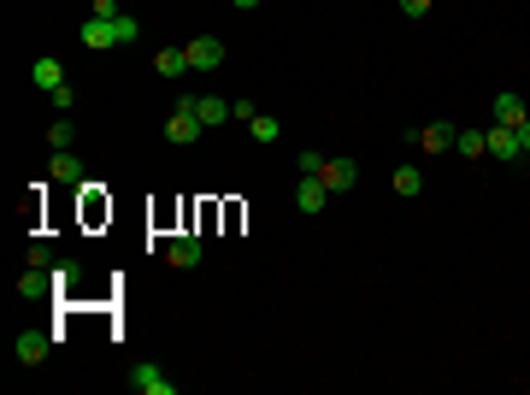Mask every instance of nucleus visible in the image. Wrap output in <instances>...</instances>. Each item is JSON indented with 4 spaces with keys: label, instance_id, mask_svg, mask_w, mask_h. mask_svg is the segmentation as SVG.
<instances>
[{
    "label": "nucleus",
    "instance_id": "nucleus-1",
    "mask_svg": "<svg viewBox=\"0 0 530 395\" xmlns=\"http://www.w3.org/2000/svg\"><path fill=\"white\" fill-rule=\"evenodd\" d=\"M83 47H130V42H141V18H83Z\"/></svg>",
    "mask_w": 530,
    "mask_h": 395
},
{
    "label": "nucleus",
    "instance_id": "nucleus-2",
    "mask_svg": "<svg viewBox=\"0 0 530 395\" xmlns=\"http://www.w3.org/2000/svg\"><path fill=\"white\" fill-rule=\"evenodd\" d=\"M47 184L54 189H83L89 184V166L71 148H59V154H47Z\"/></svg>",
    "mask_w": 530,
    "mask_h": 395
},
{
    "label": "nucleus",
    "instance_id": "nucleus-3",
    "mask_svg": "<svg viewBox=\"0 0 530 395\" xmlns=\"http://www.w3.org/2000/svg\"><path fill=\"white\" fill-rule=\"evenodd\" d=\"M183 107H189V113L201 118V125H230V118H236V100H224V95H177Z\"/></svg>",
    "mask_w": 530,
    "mask_h": 395
},
{
    "label": "nucleus",
    "instance_id": "nucleus-4",
    "mask_svg": "<svg viewBox=\"0 0 530 395\" xmlns=\"http://www.w3.org/2000/svg\"><path fill=\"white\" fill-rule=\"evenodd\" d=\"M454 136H460V130H454V125H442V118H436V125L406 130V142H413L419 154H448V148H454Z\"/></svg>",
    "mask_w": 530,
    "mask_h": 395
},
{
    "label": "nucleus",
    "instance_id": "nucleus-5",
    "mask_svg": "<svg viewBox=\"0 0 530 395\" xmlns=\"http://www.w3.org/2000/svg\"><path fill=\"white\" fill-rule=\"evenodd\" d=\"M183 59H189V71H218L224 65V42L218 36H195V42H183Z\"/></svg>",
    "mask_w": 530,
    "mask_h": 395
},
{
    "label": "nucleus",
    "instance_id": "nucleus-6",
    "mask_svg": "<svg viewBox=\"0 0 530 395\" xmlns=\"http://www.w3.org/2000/svg\"><path fill=\"white\" fill-rule=\"evenodd\" d=\"M59 342V331H18V342H13V354L24 360V366H42L47 360V348Z\"/></svg>",
    "mask_w": 530,
    "mask_h": 395
},
{
    "label": "nucleus",
    "instance_id": "nucleus-7",
    "mask_svg": "<svg viewBox=\"0 0 530 395\" xmlns=\"http://www.w3.org/2000/svg\"><path fill=\"white\" fill-rule=\"evenodd\" d=\"M483 142H489V159H501V166L525 159V148H518V130H507V125H489V130H483Z\"/></svg>",
    "mask_w": 530,
    "mask_h": 395
},
{
    "label": "nucleus",
    "instance_id": "nucleus-8",
    "mask_svg": "<svg viewBox=\"0 0 530 395\" xmlns=\"http://www.w3.org/2000/svg\"><path fill=\"white\" fill-rule=\"evenodd\" d=\"M319 177H324V189H330V195H348V189L360 184V166H354V159H324Z\"/></svg>",
    "mask_w": 530,
    "mask_h": 395
},
{
    "label": "nucleus",
    "instance_id": "nucleus-9",
    "mask_svg": "<svg viewBox=\"0 0 530 395\" xmlns=\"http://www.w3.org/2000/svg\"><path fill=\"white\" fill-rule=\"evenodd\" d=\"M54 296V271L47 266H24L18 271V301H47Z\"/></svg>",
    "mask_w": 530,
    "mask_h": 395
},
{
    "label": "nucleus",
    "instance_id": "nucleus-10",
    "mask_svg": "<svg viewBox=\"0 0 530 395\" xmlns=\"http://www.w3.org/2000/svg\"><path fill=\"white\" fill-rule=\"evenodd\" d=\"M130 390L136 395H177V378H166L159 366H136L130 372Z\"/></svg>",
    "mask_w": 530,
    "mask_h": 395
},
{
    "label": "nucleus",
    "instance_id": "nucleus-11",
    "mask_svg": "<svg viewBox=\"0 0 530 395\" xmlns=\"http://www.w3.org/2000/svg\"><path fill=\"white\" fill-rule=\"evenodd\" d=\"M83 278H89L83 260H54V301H59V296H77V289H83Z\"/></svg>",
    "mask_w": 530,
    "mask_h": 395
},
{
    "label": "nucleus",
    "instance_id": "nucleus-12",
    "mask_svg": "<svg viewBox=\"0 0 530 395\" xmlns=\"http://www.w3.org/2000/svg\"><path fill=\"white\" fill-rule=\"evenodd\" d=\"M324 201H330L324 177H301V184H295V207L307 212V219H319V212H324Z\"/></svg>",
    "mask_w": 530,
    "mask_h": 395
},
{
    "label": "nucleus",
    "instance_id": "nucleus-13",
    "mask_svg": "<svg viewBox=\"0 0 530 395\" xmlns=\"http://www.w3.org/2000/svg\"><path fill=\"white\" fill-rule=\"evenodd\" d=\"M201 130H207V125H201V118L177 100V113L166 118V142H201Z\"/></svg>",
    "mask_w": 530,
    "mask_h": 395
},
{
    "label": "nucleus",
    "instance_id": "nucleus-14",
    "mask_svg": "<svg viewBox=\"0 0 530 395\" xmlns=\"http://www.w3.org/2000/svg\"><path fill=\"white\" fill-rule=\"evenodd\" d=\"M30 83L42 89V95H54V89H65V65H59V59H36V65H30Z\"/></svg>",
    "mask_w": 530,
    "mask_h": 395
},
{
    "label": "nucleus",
    "instance_id": "nucleus-15",
    "mask_svg": "<svg viewBox=\"0 0 530 395\" xmlns=\"http://www.w3.org/2000/svg\"><path fill=\"white\" fill-rule=\"evenodd\" d=\"M171 266H201V230H183V236H171Z\"/></svg>",
    "mask_w": 530,
    "mask_h": 395
},
{
    "label": "nucleus",
    "instance_id": "nucleus-16",
    "mask_svg": "<svg viewBox=\"0 0 530 395\" xmlns=\"http://www.w3.org/2000/svg\"><path fill=\"white\" fill-rule=\"evenodd\" d=\"M530 118V107L518 95H495V125H507V130H518Z\"/></svg>",
    "mask_w": 530,
    "mask_h": 395
},
{
    "label": "nucleus",
    "instance_id": "nucleus-17",
    "mask_svg": "<svg viewBox=\"0 0 530 395\" xmlns=\"http://www.w3.org/2000/svg\"><path fill=\"white\" fill-rule=\"evenodd\" d=\"M395 195H401V201L424 195V171L419 166H401V171H395Z\"/></svg>",
    "mask_w": 530,
    "mask_h": 395
},
{
    "label": "nucleus",
    "instance_id": "nucleus-18",
    "mask_svg": "<svg viewBox=\"0 0 530 395\" xmlns=\"http://www.w3.org/2000/svg\"><path fill=\"white\" fill-rule=\"evenodd\" d=\"M154 71H159V77H183V71H189L183 47H159V54H154Z\"/></svg>",
    "mask_w": 530,
    "mask_h": 395
},
{
    "label": "nucleus",
    "instance_id": "nucleus-19",
    "mask_svg": "<svg viewBox=\"0 0 530 395\" xmlns=\"http://www.w3.org/2000/svg\"><path fill=\"white\" fill-rule=\"evenodd\" d=\"M454 154H466V159H483V154H489L483 130H460V136H454Z\"/></svg>",
    "mask_w": 530,
    "mask_h": 395
},
{
    "label": "nucleus",
    "instance_id": "nucleus-20",
    "mask_svg": "<svg viewBox=\"0 0 530 395\" xmlns=\"http://www.w3.org/2000/svg\"><path fill=\"white\" fill-rule=\"evenodd\" d=\"M248 130H253V142H278V136H283V125H278L271 113H253V125H248Z\"/></svg>",
    "mask_w": 530,
    "mask_h": 395
},
{
    "label": "nucleus",
    "instance_id": "nucleus-21",
    "mask_svg": "<svg viewBox=\"0 0 530 395\" xmlns=\"http://www.w3.org/2000/svg\"><path fill=\"white\" fill-rule=\"evenodd\" d=\"M71 142H77V136H71V118L59 113L54 125H47V148H54V154H59V148H71Z\"/></svg>",
    "mask_w": 530,
    "mask_h": 395
},
{
    "label": "nucleus",
    "instance_id": "nucleus-22",
    "mask_svg": "<svg viewBox=\"0 0 530 395\" xmlns=\"http://www.w3.org/2000/svg\"><path fill=\"white\" fill-rule=\"evenodd\" d=\"M30 266H47V271H54V248H47V242H36V248H30Z\"/></svg>",
    "mask_w": 530,
    "mask_h": 395
},
{
    "label": "nucleus",
    "instance_id": "nucleus-23",
    "mask_svg": "<svg viewBox=\"0 0 530 395\" xmlns=\"http://www.w3.org/2000/svg\"><path fill=\"white\" fill-rule=\"evenodd\" d=\"M89 18H124V6H118V0H95V13Z\"/></svg>",
    "mask_w": 530,
    "mask_h": 395
},
{
    "label": "nucleus",
    "instance_id": "nucleus-24",
    "mask_svg": "<svg viewBox=\"0 0 530 395\" xmlns=\"http://www.w3.org/2000/svg\"><path fill=\"white\" fill-rule=\"evenodd\" d=\"M319 166H324V154H312V148H307V154H301V177H319Z\"/></svg>",
    "mask_w": 530,
    "mask_h": 395
},
{
    "label": "nucleus",
    "instance_id": "nucleus-25",
    "mask_svg": "<svg viewBox=\"0 0 530 395\" xmlns=\"http://www.w3.org/2000/svg\"><path fill=\"white\" fill-rule=\"evenodd\" d=\"M401 13L406 18H424V13H431V0H401Z\"/></svg>",
    "mask_w": 530,
    "mask_h": 395
},
{
    "label": "nucleus",
    "instance_id": "nucleus-26",
    "mask_svg": "<svg viewBox=\"0 0 530 395\" xmlns=\"http://www.w3.org/2000/svg\"><path fill=\"white\" fill-rule=\"evenodd\" d=\"M518 148H525V154H530V118H525V125H518Z\"/></svg>",
    "mask_w": 530,
    "mask_h": 395
},
{
    "label": "nucleus",
    "instance_id": "nucleus-27",
    "mask_svg": "<svg viewBox=\"0 0 530 395\" xmlns=\"http://www.w3.org/2000/svg\"><path fill=\"white\" fill-rule=\"evenodd\" d=\"M230 6H242V13H253V6H260V0H230Z\"/></svg>",
    "mask_w": 530,
    "mask_h": 395
}]
</instances>
